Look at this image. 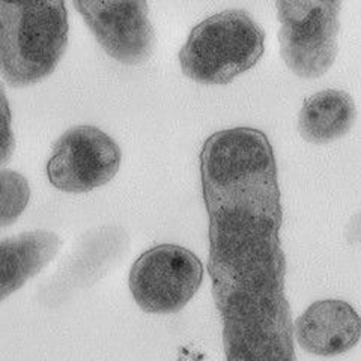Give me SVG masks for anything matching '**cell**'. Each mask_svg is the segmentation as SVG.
<instances>
[{"label": "cell", "mask_w": 361, "mask_h": 361, "mask_svg": "<svg viewBox=\"0 0 361 361\" xmlns=\"http://www.w3.org/2000/svg\"><path fill=\"white\" fill-rule=\"evenodd\" d=\"M16 149V137L13 131V115L4 86L0 85V166L6 164Z\"/></svg>", "instance_id": "cell-12"}, {"label": "cell", "mask_w": 361, "mask_h": 361, "mask_svg": "<svg viewBox=\"0 0 361 361\" xmlns=\"http://www.w3.org/2000/svg\"><path fill=\"white\" fill-rule=\"evenodd\" d=\"M200 179L226 361H297L280 240L283 208L265 133H214L200 151Z\"/></svg>", "instance_id": "cell-1"}, {"label": "cell", "mask_w": 361, "mask_h": 361, "mask_svg": "<svg viewBox=\"0 0 361 361\" xmlns=\"http://www.w3.org/2000/svg\"><path fill=\"white\" fill-rule=\"evenodd\" d=\"M197 256L175 244L155 245L142 253L130 271V290L148 313L167 314L184 309L202 285Z\"/></svg>", "instance_id": "cell-5"}, {"label": "cell", "mask_w": 361, "mask_h": 361, "mask_svg": "<svg viewBox=\"0 0 361 361\" xmlns=\"http://www.w3.org/2000/svg\"><path fill=\"white\" fill-rule=\"evenodd\" d=\"M293 336L309 354L342 355L360 342L361 316L343 300L316 301L298 316L293 325Z\"/></svg>", "instance_id": "cell-8"}, {"label": "cell", "mask_w": 361, "mask_h": 361, "mask_svg": "<svg viewBox=\"0 0 361 361\" xmlns=\"http://www.w3.org/2000/svg\"><path fill=\"white\" fill-rule=\"evenodd\" d=\"M280 54L301 78H318L337 56L342 0H277Z\"/></svg>", "instance_id": "cell-4"}, {"label": "cell", "mask_w": 361, "mask_h": 361, "mask_svg": "<svg viewBox=\"0 0 361 361\" xmlns=\"http://www.w3.org/2000/svg\"><path fill=\"white\" fill-rule=\"evenodd\" d=\"M30 199L27 179L14 171H0V229L14 224Z\"/></svg>", "instance_id": "cell-11"}, {"label": "cell", "mask_w": 361, "mask_h": 361, "mask_svg": "<svg viewBox=\"0 0 361 361\" xmlns=\"http://www.w3.org/2000/svg\"><path fill=\"white\" fill-rule=\"evenodd\" d=\"M121 160V148L109 134L92 126H77L56 140L47 178L65 193H87L115 178Z\"/></svg>", "instance_id": "cell-6"}, {"label": "cell", "mask_w": 361, "mask_h": 361, "mask_svg": "<svg viewBox=\"0 0 361 361\" xmlns=\"http://www.w3.org/2000/svg\"><path fill=\"white\" fill-rule=\"evenodd\" d=\"M103 50L123 65L148 61L155 32L146 0H73Z\"/></svg>", "instance_id": "cell-7"}, {"label": "cell", "mask_w": 361, "mask_h": 361, "mask_svg": "<svg viewBox=\"0 0 361 361\" xmlns=\"http://www.w3.org/2000/svg\"><path fill=\"white\" fill-rule=\"evenodd\" d=\"M65 0H0V75L13 87L47 78L68 45Z\"/></svg>", "instance_id": "cell-2"}, {"label": "cell", "mask_w": 361, "mask_h": 361, "mask_svg": "<svg viewBox=\"0 0 361 361\" xmlns=\"http://www.w3.org/2000/svg\"><path fill=\"white\" fill-rule=\"evenodd\" d=\"M357 109L345 90L325 89L304 101L298 116V131L304 140L316 145L334 142L353 128Z\"/></svg>", "instance_id": "cell-10"}, {"label": "cell", "mask_w": 361, "mask_h": 361, "mask_svg": "<svg viewBox=\"0 0 361 361\" xmlns=\"http://www.w3.org/2000/svg\"><path fill=\"white\" fill-rule=\"evenodd\" d=\"M346 238L351 244L361 243V211L351 219L346 229Z\"/></svg>", "instance_id": "cell-13"}, {"label": "cell", "mask_w": 361, "mask_h": 361, "mask_svg": "<svg viewBox=\"0 0 361 361\" xmlns=\"http://www.w3.org/2000/svg\"><path fill=\"white\" fill-rule=\"evenodd\" d=\"M265 32L243 9L211 16L190 32L179 51L184 75L199 85H229L261 61Z\"/></svg>", "instance_id": "cell-3"}, {"label": "cell", "mask_w": 361, "mask_h": 361, "mask_svg": "<svg viewBox=\"0 0 361 361\" xmlns=\"http://www.w3.org/2000/svg\"><path fill=\"white\" fill-rule=\"evenodd\" d=\"M61 245L49 231H32L0 240V301L13 295L47 265Z\"/></svg>", "instance_id": "cell-9"}]
</instances>
